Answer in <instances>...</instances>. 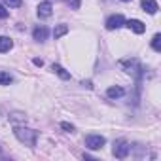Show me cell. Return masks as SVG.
<instances>
[{
  "instance_id": "obj_2",
  "label": "cell",
  "mask_w": 161,
  "mask_h": 161,
  "mask_svg": "<svg viewBox=\"0 0 161 161\" xmlns=\"http://www.w3.org/2000/svg\"><path fill=\"white\" fill-rule=\"evenodd\" d=\"M119 66H123L129 74H135L136 78L142 74V64H140L136 59H125V61H121V63H119Z\"/></svg>"
},
{
  "instance_id": "obj_17",
  "label": "cell",
  "mask_w": 161,
  "mask_h": 161,
  "mask_svg": "<svg viewBox=\"0 0 161 161\" xmlns=\"http://www.w3.org/2000/svg\"><path fill=\"white\" fill-rule=\"evenodd\" d=\"M8 15H10V12H8V10L2 6V4H0V19H6Z\"/></svg>"
},
{
  "instance_id": "obj_7",
  "label": "cell",
  "mask_w": 161,
  "mask_h": 161,
  "mask_svg": "<svg viewBox=\"0 0 161 161\" xmlns=\"http://www.w3.org/2000/svg\"><path fill=\"white\" fill-rule=\"evenodd\" d=\"M125 25H127L133 32H136V34H142V32L146 31V25H144L142 21H138V19H129V21H125Z\"/></svg>"
},
{
  "instance_id": "obj_9",
  "label": "cell",
  "mask_w": 161,
  "mask_h": 161,
  "mask_svg": "<svg viewBox=\"0 0 161 161\" xmlns=\"http://www.w3.org/2000/svg\"><path fill=\"white\" fill-rule=\"evenodd\" d=\"M142 8H144V12H148L150 15H153V14H157V10H159V6H157V2L155 0H142Z\"/></svg>"
},
{
  "instance_id": "obj_1",
  "label": "cell",
  "mask_w": 161,
  "mask_h": 161,
  "mask_svg": "<svg viewBox=\"0 0 161 161\" xmlns=\"http://www.w3.org/2000/svg\"><path fill=\"white\" fill-rule=\"evenodd\" d=\"M14 133H15L17 140L23 142L25 146H36V140H38V136H40L38 131H34V129H27V127H15Z\"/></svg>"
},
{
  "instance_id": "obj_11",
  "label": "cell",
  "mask_w": 161,
  "mask_h": 161,
  "mask_svg": "<svg viewBox=\"0 0 161 161\" xmlns=\"http://www.w3.org/2000/svg\"><path fill=\"white\" fill-rule=\"evenodd\" d=\"M14 47V42L8 36H0V53H6Z\"/></svg>"
},
{
  "instance_id": "obj_15",
  "label": "cell",
  "mask_w": 161,
  "mask_h": 161,
  "mask_svg": "<svg viewBox=\"0 0 161 161\" xmlns=\"http://www.w3.org/2000/svg\"><path fill=\"white\" fill-rule=\"evenodd\" d=\"M152 47H153V51H161V34H155L153 38H152Z\"/></svg>"
},
{
  "instance_id": "obj_10",
  "label": "cell",
  "mask_w": 161,
  "mask_h": 161,
  "mask_svg": "<svg viewBox=\"0 0 161 161\" xmlns=\"http://www.w3.org/2000/svg\"><path fill=\"white\" fill-rule=\"evenodd\" d=\"M106 95H108L110 99H119V97H123V95H125V89H123V87H119V86H116V87H108Z\"/></svg>"
},
{
  "instance_id": "obj_16",
  "label": "cell",
  "mask_w": 161,
  "mask_h": 161,
  "mask_svg": "<svg viewBox=\"0 0 161 161\" xmlns=\"http://www.w3.org/2000/svg\"><path fill=\"white\" fill-rule=\"evenodd\" d=\"M4 4L10 6V8H19L23 4V0H4Z\"/></svg>"
},
{
  "instance_id": "obj_19",
  "label": "cell",
  "mask_w": 161,
  "mask_h": 161,
  "mask_svg": "<svg viewBox=\"0 0 161 161\" xmlns=\"http://www.w3.org/2000/svg\"><path fill=\"white\" fill-rule=\"evenodd\" d=\"M34 64H36V66H42V64H44V61H42V59H34Z\"/></svg>"
},
{
  "instance_id": "obj_6",
  "label": "cell",
  "mask_w": 161,
  "mask_h": 161,
  "mask_svg": "<svg viewBox=\"0 0 161 161\" xmlns=\"http://www.w3.org/2000/svg\"><path fill=\"white\" fill-rule=\"evenodd\" d=\"M51 14H53V6H51V2H40L38 4V17L40 19H47V17H51Z\"/></svg>"
},
{
  "instance_id": "obj_13",
  "label": "cell",
  "mask_w": 161,
  "mask_h": 161,
  "mask_svg": "<svg viewBox=\"0 0 161 161\" xmlns=\"http://www.w3.org/2000/svg\"><path fill=\"white\" fill-rule=\"evenodd\" d=\"M68 32V27L66 25H57V29L53 31V36H55V40H59L61 36H64Z\"/></svg>"
},
{
  "instance_id": "obj_5",
  "label": "cell",
  "mask_w": 161,
  "mask_h": 161,
  "mask_svg": "<svg viewBox=\"0 0 161 161\" xmlns=\"http://www.w3.org/2000/svg\"><path fill=\"white\" fill-rule=\"evenodd\" d=\"M123 25H125V17H123L121 14L110 15L108 21H106V29H108V31H116V29H119V27H123Z\"/></svg>"
},
{
  "instance_id": "obj_4",
  "label": "cell",
  "mask_w": 161,
  "mask_h": 161,
  "mask_svg": "<svg viewBox=\"0 0 161 161\" xmlns=\"http://www.w3.org/2000/svg\"><path fill=\"white\" fill-rule=\"evenodd\" d=\"M104 142H106V138L103 135H87L86 136V146L89 150H101L104 146Z\"/></svg>"
},
{
  "instance_id": "obj_3",
  "label": "cell",
  "mask_w": 161,
  "mask_h": 161,
  "mask_svg": "<svg viewBox=\"0 0 161 161\" xmlns=\"http://www.w3.org/2000/svg\"><path fill=\"white\" fill-rule=\"evenodd\" d=\"M129 150H131V146L127 144V140H116L114 148H112V152H114V155L118 159H125L129 155Z\"/></svg>"
},
{
  "instance_id": "obj_12",
  "label": "cell",
  "mask_w": 161,
  "mask_h": 161,
  "mask_svg": "<svg viewBox=\"0 0 161 161\" xmlns=\"http://www.w3.org/2000/svg\"><path fill=\"white\" fill-rule=\"evenodd\" d=\"M51 70H53V72H57V76H59V78H63V80H68V78H70V72H66L61 64H55V63H53V64H51Z\"/></svg>"
},
{
  "instance_id": "obj_20",
  "label": "cell",
  "mask_w": 161,
  "mask_h": 161,
  "mask_svg": "<svg viewBox=\"0 0 161 161\" xmlns=\"http://www.w3.org/2000/svg\"><path fill=\"white\" fill-rule=\"evenodd\" d=\"M121 2H131V0H121Z\"/></svg>"
},
{
  "instance_id": "obj_18",
  "label": "cell",
  "mask_w": 161,
  "mask_h": 161,
  "mask_svg": "<svg viewBox=\"0 0 161 161\" xmlns=\"http://www.w3.org/2000/svg\"><path fill=\"white\" fill-rule=\"evenodd\" d=\"M61 127H63L66 133H72V131H74V125H70V123H66V121H63V123H61Z\"/></svg>"
},
{
  "instance_id": "obj_14",
  "label": "cell",
  "mask_w": 161,
  "mask_h": 161,
  "mask_svg": "<svg viewBox=\"0 0 161 161\" xmlns=\"http://www.w3.org/2000/svg\"><path fill=\"white\" fill-rule=\"evenodd\" d=\"M14 82V78L8 72H0V86H10Z\"/></svg>"
},
{
  "instance_id": "obj_8",
  "label": "cell",
  "mask_w": 161,
  "mask_h": 161,
  "mask_svg": "<svg viewBox=\"0 0 161 161\" xmlns=\"http://www.w3.org/2000/svg\"><path fill=\"white\" fill-rule=\"evenodd\" d=\"M47 34H49V31H47L44 25H38V27L32 31V36H34V40H36V42H44V40L47 38Z\"/></svg>"
}]
</instances>
